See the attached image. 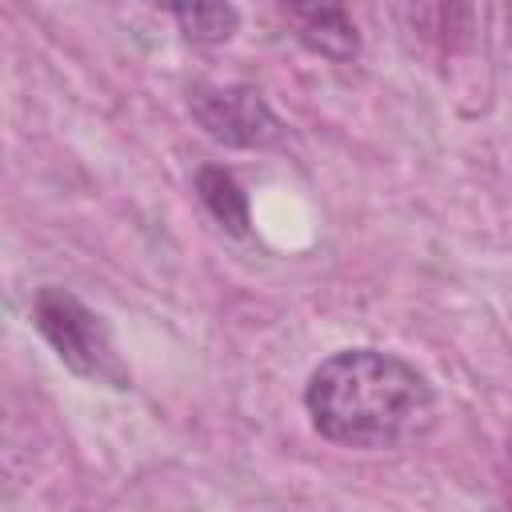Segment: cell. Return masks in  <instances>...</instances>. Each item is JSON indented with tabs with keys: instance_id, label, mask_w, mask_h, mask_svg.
<instances>
[{
	"instance_id": "6da1fadb",
	"label": "cell",
	"mask_w": 512,
	"mask_h": 512,
	"mask_svg": "<svg viewBox=\"0 0 512 512\" xmlns=\"http://www.w3.org/2000/svg\"><path fill=\"white\" fill-rule=\"evenodd\" d=\"M304 408L332 444L396 448L428 432L436 396L408 360L380 348H348L308 376Z\"/></svg>"
},
{
	"instance_id": "7a4b0ae2",
	"label": "cell",
	"mask_w": 512,
	"mask_h": 512,
	"mask_svg": "<svg viewBox=\"0 0 512 512\" xmlns=\"http://www.w3.org/2000/svg\"><path fill=\"white\" fill-rule=\"evenodd\" d=\"M32 320H36L40 336L52 344V352L64 360V368H72L76 376L96 380V384L128 388V368L112 344L108 324L84 300H76L68 288L44 284L32 300Z\"/></svg>"
},
{
	"instance_id": "3957f363",
	"label": "cell",
	"mask_w": 512,
	"mask_h": 512,
	"mask_svg": "<svg viewBox=\"0 0 512 512\" xmlns=\"http://www.w3.org/2000/svg\"><path fill=\"white\" fill-rule=\"evenodd\" d=\"M196 124L228 148H272L284 140V120L268 108L256 88L244 84H196L188 92Z\"/></svg>"
},
{
	"instance_id": "277c9868",
	"label": "cell",
	"mask_w": 512,
	"mask_h": 512,
	"mask_svg": "<svg viewBox=\"0 0 512 512\" xmlns=\"http://www.w3.org/2000/svg\"><path fill=\"white\" fill-rule=\"evenodd\" d=\"M288 20L296 24V36L300 44H308L312 52L336 60V64H348L356 60L360 52V36H356V24L344 8H328V4H292L288 8Z\"/></svg>"
},
{
	"instance_id": "5b68a950",
	"label": "cell",
	"mask_w": 512,
	"mask_h": 512,
	"mask_svg": "<svg viewBox=\"0 0 512 512\" xmlns=\"http://www.w3.org/2000/svg\"><path fill=\"white\" fill-rule=\"evenodd\" d=\"M196 196H200V204L212 212V220L224 232H232V236H244L248 232V196H244V188L236 184L232 172H224V168H200L196 172Z\"/></svg>"
},
{
	"instance_id": "8992f818",
	"label": "cell",
	"mask_w": 512,
	"mask_h": 512,
	"mask_svg": "<svg viewBox=\"0 0 512 512\" xmlns=\"http://www.w3.org/2000/svg\"><path fill=\"white\" fill-rule=\"evenodd\" d=\"M168 16L192 44H224L240 24V12L232 4H176L168 8Z\"/></svg>"
}]
</instances>
